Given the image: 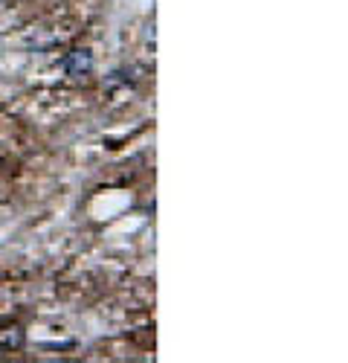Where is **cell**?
<instances>
[{
    "instance_id": "1",
    "label": "cell",
    "mask_w": 348,
    "mask_h": 363,
    "mask_svg": "<svg viewBox=\"0 0 348 363\" xmlns=\"http://www.w3.org/2000/svg\"><path fill=\"white\" fill-rule=\"evenodd\" d=\"M93 52L87 50V47H76V50H70L67 55H64V62H62V67H64V73L70 76V79H84V76H91L93 73Z\"/></svg>"
},
{
    "instance_id": "2",
    "label": "cell",
    "mask_w": 348,
    "mask_h": 363,
    "mask_svg": "<svg viewBox=\"0 0 348 363\" xmlns=\"http://www.w3.org/2000/svg\"><path fill=\"white\" fill-rule=\"evenodd\" d=\"M26 346V331L23 325L12 323V325H4L0 328V349H6V352H21Z\"/></svg>"
}]
</instances>
